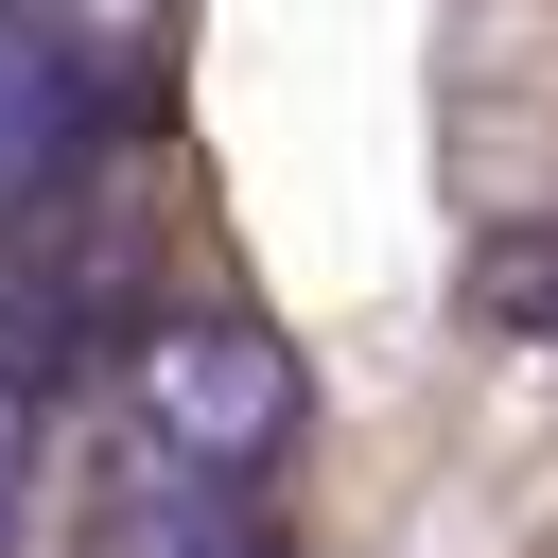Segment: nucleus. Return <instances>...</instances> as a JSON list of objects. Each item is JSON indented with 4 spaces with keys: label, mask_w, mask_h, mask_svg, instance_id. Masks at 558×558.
<instances>
[{
    "label": "nucleus",
    "mask_w": 558,
    "mask_h": 558,
    "mask_svg": "<svg viewBox=\"0 0 558 558\" xmlns=\"http://www.w3.org/2000/svg\"><path fill=\"white\" fill-rule=\"evenodd\" d=\"M296 418H314V384H296V349H279L262 314H157V331L122 349V418H105V453L262 506L279 453H296Z\"/></svg>",
    "instance_id": "f257e3e1"
},
{
    "label": "nucleus",
    "mask_w": 558,
    "mask_h": 558,
    "mask_svg": "<svg viewBox=\"0 0 558 558\" xmlns=\"http://www.w3.org/2000/svg\"><path fill=\"white\" fill-rule=\"evenodd\" d=\"M87 140H105V70H87L70 35L0 17V227H35V209L87 174Z\"/></svg>",
    "instance_id": "f03ea898"
},
{
    "label": "nucleus",
    "mask_w": 558,
    "mask_h": 558,
    "mask_svg": "<svg viewBox=\"0 0 558 558\" xmlns=\"http://www.w3.org/2000/svg\"><path fill=\"white\" fill-rule=\"evenodd\" d=\"M87 558H262V506H227V488H174V471H122V453H105V488H87Z\"/></svg>",
    "instance_id": "7ed1b4c3"
},
{
    "label": "nucleus",
    "mask_w": 558,
    "mask_h": 558,
    "mask_svg": "<svg viewBox=\"0 0 558 558\" xmlns=\"http://www.w3.org/2000/svg\"><path fill=\"white\" fill-rule=\"evenodd\" d=\"M35 523V366H0V558Z\"/></svg>",
    "instance_id": "20e7f679"
},
{
    "label": "nucleus",
    "mask_w": 558,
    "mask_h": 558,
    "mask_svg": "<svg viewBox=\"0 0 558 558\" xmlns=\"http://www.w3.org/2000/svg\"><path fill=\"white\" fill-rule=\"evenodd\" d=\"M0 366H17V349H0Z\"/></svg>",
    "instance_id": "39448f33"
}]
</instances>
